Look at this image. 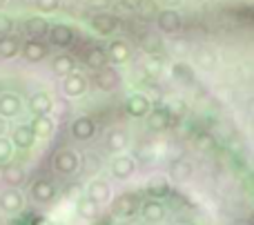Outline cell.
Listing matches in <instances>:
<instances>
[{
	"label": "cell",
	"mask_w": 254,
	"mask_h": 225,
	"mask_svg": "<svg viewBox=\"0 0 254 225\" xmlns=\"http://www.w3.org/2000/svg\"><path fill=\"white\" fill-rule=\"evenodd\" d=\"M80 168V159L76 152L71 150H58L56 156H54V169H56L58 174H65V176H69V174H76Z\"/></svg>",
	"instance_id": "cell-1"
},
{
	"label": "cell",
	"mask_w": 254,
	"mask_h": 225,
	"mask_svg": "<svg viewBox=\"0 0 254 225\" xmlns=\"http://www.w3.org/2000/svg\"><path fill=\"white\" fill-rule=\"evenodd\" d=\"M47 36H49V43H52L54 47H69L76 38L74 29H71L69 25H63V22H56V25L49 27Z\"/></svg>",
	"instance_id": "cell-2"
},
{
	"label": "cell",
	"mask_w": 254,
	"mask_h": 225,
	"mask_svg": "<svg viewBox=\"0 0 254 225\" xmlns=\"http://www.w3.org/2000/svg\"><path fill=\"white\" fill-rule=\"evenodd\" d=\"M94 80H96L98 89H103V92H114V89L121 85V74L114 69V67L105 65V67H101V69H96Z\"/></svg>",
	"instance_id": "cell-3"
},
{
	"label": "cell",
	"mask_w": 254,
	"mask_h": 225,
	"mask_svg": "<svg viewBox=\"0 0 254 225\" xmlns=\"http://www.w3.org/2000/svg\"><path fill=\"white\" fill-rule=\"evenodd\" d=\"M89 27L101 36H110L119 29V18L112 16V13H107V11H101V13H96V16H92Z\"/></svg>",
	"instance_id": "cell-4"
},
{
	"label": "cell",
	"mask_w": 254,
	"mask_h": 225,
	"mask_svg": "<svg viewBox=\"0 0 254 225\" xmlns=\"http://www.w3.org/2000/svg\"><path fill=\"white\" fill-rule=\"evenodd\" d=\"M69 132L76 141H89L94 136V132H96V123L89 116H78V118L71 120Z\"/></svg>",
	"instance_id": "cell-5"
},
{
	"label": "cell",
	"mask_w": 254,
	"mask_h": 225,
	"mask_svg": "<svg viewBox=\"0 0 254 225\" xmlns=\"http://www.w3.org/2000/svg\"><path fill=\"white\" fill-rule=\"evenodd\" d=\"M22 205H25V201H22V194L16 187H9V190H4L2 194H0V210H2V212L18 214L22 210Z\"/></svg>",
	"instance_id": "cell-6"
},
{
	"label": "cell",
	"mask_w": 254,
	"mask_h": 225,
	"mask_svg": "<svg viewBox=\"0 0 254 225\" xmlns=\"http://www.w3.org/2000/svg\"><path fill=\"white\" fill-rule=\"evenodd\" d=\"M156 25H158V29L165 31V34H174V31L181 29L183 18L179 16L176 9H163V11L158 13V18H156Z\"/></svg>",
	"instance_id": "cell-7"
},
{
	"label": "cell",
	"mask_w": 254,
	"mask_h": 225,
	"mask_svg": "<svg viewBox=\"0 0 254 225\" xmlns=\"http://www.w3.org/2000/svg\"><path fill=\"white\" fill-rule=\"evenodd\" d=\"M138 196L131 194V192H125V194H121L119 199L114 201V212L119 214V217H134L136 212H138Z\"/></svg>",
	"instance_id": "cell-8"
},
{
	"label": "cell",
	"mask_w": 254,
	"mask_h": 225,
	"mask_svg": "<svg viewBox=\"0 0 254 225\" xmlns=\"http://www.w3.org/2000/svg\"><path fill=\"white\" fill-rule=\"evenodd\" d=\"M87 196H89V199H92L96 205L110 203V199H112V187H110V183H107V181H101V178L92 181V183H89V187H87Z\"/></svg>",
	"instance_id": "cell-9"
},
{
	"label": "cell",
	"mask_w": 254,
	"mask_h": 225,
	"mask_svg": "<svg viewBox=\"0 0 254 225\" xmlns=\"http://www.w3.org/2000/svg\"><path fill=\"white\" fill-rule=\"evenodd\" d=\"M138 210H140V214H143V219L147 223H161L163 219H165V205H163L158 199L145 201L143 205H138Z\"/></svg>",
	"instance_id": "cell-10"
},
{
	"label": "cell",
	"mask_w": 254,
	"mask_h": 225,
	"mask_svg": "<svg viewBox=\"0 0 254 225\" xmlns=\"http://www.w3.org/2000/svg\"><path fill=\"white\" fill-rule=\"evenodd\" d=\"M63 89H65L67 96L76 98V96H83L85 89H87V80H85V76L80 74H74V71H69V74L65 76V83H63Z\"/></svg>",
	"instance_id": "cell-11"
},
{
	"label": "cell",
	"mask_w": 254,
	"mask_h": 225,
	"mask_svg": "<svg viewBox=\"0 0 254 225\" xmlns=\"http://www.w3.org/2000/svg\"><path fill=\"white\" fill-rule=\"evenodd\" d=\"M147 127L152 129V132H163V129L170 125V112H167V107H156V110H149L147 114Z\"/></svg>",
	"instance_id": "cell-12"
},
{
	"label": "cell",
	"mask_w": 254,
	"mask_h": 225,
	"mask_svg": "<svg viewBox=\"0 0 254 225\" xmlns=\"http://www.w3.org/2000/svg\"><path fill=\"white\" fill-rule=\"evenodd\" d=\"M54 196H56V187L49 181H45V178H40V181H36L31 185V199L36 203H49V201H54Z\"/></svg>",
	"instance_id": "cell-13"
},
{
	"label": "cell",
	"mask_w": 254,
	"mask_h": 225,
	"mask_svg": "<svg viewBox=\"0 0 254 225\" xmlns=\"http://www.w3.org/2000/svg\"><path fill=\"white\" fill-rule=\"evenodd\" d=\"M134 169H136V163L131 156H116V159L112 161V174H114L116 178H121V181L129 178L131 174H134Z\"/></svg>",
	"instance_id": "cell-14"
},
{
	"label": "cell",
	"mask_w": 254,
	"mask_h": 225,
	"mask_svg": "<svg viewBox=\"0 0 254 225\" xmlns=\"http://www.w3.org/2000/svg\"><path fill=\"white\" fill-rule=\"evenodd\" d=\"M22 56H25V60H29V62H40L45 56H47V47H45L40 40L29 38L25 45H22Z\"/></svg>",
	"instance_id": "cell-15"
},
{
	"label": "cell",
	"mask_w": 254,
	"mask_h": 225,
	"mask_svg": "<svg viewBox=\"0 0 254 225\" xmlns=\"http://www.w3.org/2000/svg\"><path fill=\"white\" fill-rule=\"evenodd\" d=\"M149 110H152V105H149V101L143 94H131L127 98V114H131L134 118H143Z\"/></svg>",
	"instance_id": "cell-16"
},
{
	"label": "cell",
	"mask_w": 254,
	"mask_h": 225,
	"mask_svg": "<svg viewBox=\"0 0 254 225\" xmlns=\"http://www.w3.org/2000/svg\"><path fill=\"white\" fill-rule=\"evenodd\" d=\"M25 31H27V36H29V38L40 40L43 36H47L49 22L45 20L43 16H31V18H27V20H25Z\"/></svg>",
	"instance_id": "cell-17"
},
{
	"label": "cell",
	"mask_w": 254,
	"mask_h": 225,
	"mask_svg": "<svg viewBox=\"0 0 254 225\" xmlns=\"http://www.w3.org/2000/svg\"><path fill=\"white\" fill-rule=\"evenodd\" d=\"M129 45L125 43V40H112L110 47H107V58H110L112 62H127L129 60Z\"/></svg>",
	"instance_id": "cell-18"
},
{
	"label": "cell",
	"mask_w": 254,
	"mask_h": 225,
	"mask_svg": "<svg viewBox=\"0 0 254 225\" xmlns=\"http://www.w3.org/2000/svg\"><path fill=\"white\" fill-rule=\"evenodd\" d=\"M52 107H54V101L49 98V94H45V92H38V94H34V96L29 98V110L34 112L36 116L49 114Z\"/></svg>",
	"instance_id": "cell-19"
},
{
	"label": "cell",
	"mask_w": 254,
	"mask_h": 225,
	"mask_svg": "<svg viewBox=\"0 0 254 225\" xmlns=\"http://www.w3.org/2000/svg\"><path fill=\"white\" fill-rule=\"evenodd\" d=\"M25 178H27V174L20 165H7V168L2 169V181H4V185H9V187H16L18 190V187L25 183Z\"/></svg>",
	"instance_id": "cell-20"
},
{
	"label": "cell",
	"mask_w": 254,
	"mask_h": 225,
	"mask_svg": "<svg viewBox=\"0 0 254 225\" xmlns=\"http://www.w3.org/2000/svg\"><path fill=\"white\" fill-rule=\"evenodd\" d=\"M20 98L16 96V94H2L0 96V114L2 116H18L20 114Z\"/></svg>",
	"instance_id": "cell-21"
},
{
	"label": "cell",
	"mask_w": 254,
	"mask_h": 225,
	"mask_svg": "<svg viewBox=\"0 0 254 225\" xmlns=\"http://www.w3.org/2000/svg\"><path fill=\"white\" fill-rule=\"evenodd\" d=\"M36 136L34 132H31L29 125H20V127H16V132H13V143L11 145L20 147V150H29L31 145H34Z\"/></svg>",
	"instance_id": "cell-22"
},
{
	"label": "cell",
	"mask_w": 254,
	"mask_h": 225,
	"mask_svg": "<svg viewBox=\"0 0 254 225\" xmlns=\"http://www.w3.org/2000/svg\"><path fill=\"white\" fill-rule=\"evenodd\" d=\"M29 127H31V132H34V136L45 138L54 132V120L49 118L47 114H43V116H36V120L29 125Z\"/></svg>",
	"instance_id": "cell-23"
},
{
	"label": "cell",
	"mask_w": 254,
	"mask_h": 225,
	"mask_svg": "<svg viewBox=\"0 0 254 225\" xmlns=\"http://www.w3.org/2000/svg\"><path fill=\"white\" fill-rule=\"evenodd\" d=\"M76 210H78V217L85 219V221H94V219L98 217V205L94 203L89 196H83V199L78 201V205H76Z\"/></svg>",
	"instance_id": "cell-24"
},
{
	"label": "cell",
	"mask_w": 254,
	"mask_h": 225,
	"mask_svg": "<svg viewBox=\"0 0 254 225\" xmlns=\"http://www.w3.org/2000/svg\"><path fill=\"white\" fill-rule=\"evenodd\" d=\"M20 52V40L13 36H0V56L2 58H13Z\"/></svg>",
	"instance_id": "cell-25"
},
{
	"label": "cell",
	"mask_w": 254,
	"mask_h": 225,
	"mask_svg": "<svg viewBox=\"0 0 254 225\" xmlns=\"http://www.w3.org/2000/svg\"><path fill=\"white\" fill-rule=\"evenodd\" d=\"M172 78L188 85V83H192L194 80V71H192V67H190L188 62H174V65H172Z\"/></svg>",
	"instance_id": "cell-26"
},
{
	"label": "cell",
	"mask_w": 254,
	"mask_h": 225,
	"mask_svg": "<svg viewBox=\"0 0 254 225\" xmlns=\"http://www.w3.org/2000/svg\"><path fill=\"white\" fill-rule=\"evenodd\" d=\"M85 60H87V65L92 67V69H101V67H105L107 65V54L103 52L101 47H92L87 54H85Z\"/></svg>",
	"instance_id": "cell-27"
},
{
	"label": "cell",
	"mask_w": 254,
	"mask_h": 225,
	"mask_svg": "<svg viewBox=\"0 0 254 225\" xmlns=\"http://www.w3.org/2000/svg\"><path fill=\"white\" fill-rule=\"evenodd\" d=\"M52 67L58 76H67L69 71H74V58H71L69 54H61V56L54 58Z\"/></svg>",
	"instance_id": "cell-28"
},
{
	"label": "cell",
	"mask_w": 254,
	"mask_h": 225,
	"mask_svg": "<svg viewBox=\"0 0 254 225\" xmlns=\"http://www.w3.org/2000/svg\"><path fill=\"white\" fill-rule=\"evenodd\" d=\"M147 194L152 196V199H163V196L170 194V183H167L165 178H154L147 185Z\"/></svg>",
	"instance_id": "cell-29"
},
{
	"label": "cell",
	"mask_w": 254,
	"mask_h": 225,
	"mask_svg": "<svg viewBox=\"0 0 254 225\" xmlns=\"http://www.w3.org/2000/svg\"><path fill=\"white\" fill-rule=\"evenodd\" d=\"M196 62L201 69H214L216 67V54L212 52V49H198L196 52Z\"/></svg>",
	"instance_id": "cell-30"
},
{
	"label": "cell",
	"mask_w": 254,
	"mask_h": 225,
	"mask_svg": "<svg viewBox=\"0 0 254 225\" xmlns=\"http://www.w3.org/2000/svg\"><path fill=\"white\" fill-rule=\"evenodd\" d=\"M107 147H110L112 152H121L127 147V136L125 132H121V129H112L110 136H107Z\"/></svg>",
	"instance_id": "cell-31"
},
{
	"label": "cell",
	"mask_w": 254,
	"mask_h": 225,
	"mask_svg": "<svg viewBox=\"0 0 254 225\" xmlns=\"http://www.w3.org/2000/svg\"><path fill=\"white\" fill-rule=\"evenodd\" d=\"M170 174L176 178V181H188V178L192 176V165H190L188 161H176V163L172 165Z\"/></svg>",
	"instance_id": "cell-32"
},
{
	"label": "cell",
	"mask_w": 254,
	"mask_h": 225,
	"mask_svg": "<svg viewBox=\"0 0 254 225\" xmlns=\"http://www.w3.org/2000/svg\"><path fill=\"white\" fill-rule=\"evenodd\" d=\"M143 49L147 54H156V52H161V38H158L156 34H147L143 38Z\"/></svg>",
	"instance_id": "cell-33"
},
{
	"label": "cell",
	"mask_w": 254,
	"mask_h": 225,
	"mask_svg": "<svg viewBox=\"0 0 254 225\" xmlns=\"http://www.w3.org/2000/svg\"><path fill=\"white\" fill-rule=\"evenodd\" d=\"M13 154V145L11 141H7L4 136H0V163H4V161H9Z\"/></svg>",
	"instance_id": "cell-34"
},
{
	"label": "cell",
	"mask_w": 254,
	"mask_h": 225,
	"mask_svg": "<svg viewBox=\"0 0 254 225\" xmlns=\"http://www.w3.org/2000/svg\"><path fill=\"white\" fill-rule=\"evenodd\" d=\"M58 4H61V0H36V7L40 9V11H56Z\"/></svg>",
	"instance_id": "cell-35"
},
{
	"label": "cell",
	"mask_w": 254,
	"mask_h": 225,
	"mask_svg": "<svg viewBox=\"0 0 254 225\" xmlns=\"http://www.w3.org/2000/svg\"><path fill=\"white\" fill-rule=\"evenodd\" d=\"M11 29H13V20L9 16H4V13H0V36H7Z\"/></svg>",
	"instance_id": "cell-36"
},
{
	"label": "cell",
	"mask_w": 254,
	"mask_h": 225,
	"mask_svg": "<svg viewBox=\"0 0 254 225\" xmlns=\"http://www.w3.org/2000/svg\"><path fill=\"white\" fill-rule=\"evenodd\" d=\"M89 7L98 9V11H107V7H112V0H87Z\"/></svg>",
	"instance_id": "cell-37"
},
{
	"label": "cell",
	"mask_w": 254,
	"mask_h": 225,
	"mask_svg": "<svg viewBox=\"0 0 254 225\" xmlns=\"http://www.w3.org/2000/svg\"><path fill=\"white\" fill-rule=\"evenodd\" d=\"M121 4H123L125 9H138L140 4H143V0H121Z\"/></svg>",
	"instance_id": "cell-38"
},
{
	"label": "cell",
	"mask_w": 254,
	"mask_h": 225,
	"mask_svg": "<svg viewBox=\"0 0 254 225\" xmlns=\"http://www.w3.org/2000/svg\"><path fill=\"white\" fill-rule=\"evenodd\" d=\"M29 225H54V223L49 221L47 217H34V219H31V223H29Z\"/></svg>",
	"instance_id": "cell-39"
},
{
	"label": "cell",
	"mask_w": 254,
	"mask_h": 225,
	"mask_svg": "<svg viewBox=\"0 0 254 225\" xmlns=\"http://www.w3.org/2000/svg\"><path fill=\"white\" fill-rule=\"evenodd\" d=\"M198 145H201V147H210V145H212V141H210L207 136H203V138H198Z\"/></svg>",
	"instance_id": "cell-40"
},
{
	"label": "cell",
	"mask_w": 254,
	"mask_h": 225,
	"mask_svg": "<svg viewBox=\"0 0 254 225\" xmlns=\"http://www.w3.org/2000/svg\"><path fill=\"white\" fill-rule=\"evenodd\" d=\"M4 129H7V123H4V118L0 116V136H4Z\"/></svg>",
	"instance_id": "cell-41"
},
{
	"label": "cell",
	"mask_w": 254,
	"mask_h": 225,
	"mask_svg": "<svg viewBox=\"0 0 254 225\" xmlns=\"http://www.w3.org/2000/svg\"><path fill=\"white\" fill-rule=\"evenodd\" d=\"M7 225H27V223L22 221V219H11V221H9Z\"/></svg>",
	"instance_id": "cell-42"
},
{
	"label": "cell",
	"mask_w": 254,
	"mask_h": 225,
	"mask_svg": "<svg viewBox=\"0 0 254 225\" xmlns=\"http://www.w3.org/2000/svg\"><path fill=\"white\" fill-rule=\"evenodd\" d=\"M183 0H165V4H170V7H176V4H181Z\"/></svg>",
	"instance_id": "cell-43"
},
{
	"label": "cell",
	"mask_w": 254,
	"mask_h": 225,
	"mask_svg": "<svg viewBox=\"0 0 254 225\" xmlns=\"http://www.w3.org/2000/svg\"><path fill=\"white\" fill-rule=\"evenodd\" d=\"M2 4H4V0H0V7H2Z\"/></svg>",
	"instance_id": "cell-44"
},
{
	"label": "cell",
	"mask_w": 254,
	"mask_h": 225,
	"mask_svg": "<svg viewBox=\"0 0 254 225\" xmlns=\"http://www.w3.org/2000/svg\"><path fill=\"white\" fill-rule=\"evenodd\" d=\"M152 225H161V223H152Z\"/></svg>",
	"instance_id": "cell-45"
},
{
	"label": "cell",
	"mask_w": 254,
	"mask_h": 225,
	"mask_svg": "<svg viewBox=\"0 0 254 225\" xmlns=\"http://www.w3.org/2000/svg\"><path fill=\"white\" fill-rule=\"evenodd\" d=\"M0 225H2V221H0Z\"/></svg>",
	"instance_id": "cell-46"
}]
</instances>
